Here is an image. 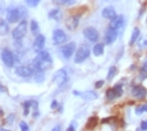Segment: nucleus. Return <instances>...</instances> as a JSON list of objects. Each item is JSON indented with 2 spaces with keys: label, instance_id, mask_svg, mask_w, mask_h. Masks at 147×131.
Instances as JSON below:
<instances>
[{
  "label": "nucleus",
  "instance_id": "1",
  "mask_svg": "<svg viewBox=\"0 0 147 131\" xmlns=\"http://www.w3.org/2000/svg\"><path fill=\"white\" fill-rule=\"evenodd\" d=\"M35 60L39 62L40 67L45 70V69H50L53 65V60H52V56L50 55V53L46 52V51H40L36 55Z\"/></svg>",
  "mask_w": 147,
  "mask_h": 131
},
{
  "label": "nucleus",
  "instance_id": "2",
  "mask_svg": "<svg viewBox=\"0 0 147 131\" xmlns=\"http://www.w3.org/2000/svg\"><path fill=\"white\" fill-rule=\"evenodd\" d=\"M26 33H27V21L25 19H22L19 22L18 27H16L13 31H12V37H13V39L16 41L22 40L24 38H25Z\"/></svg>",
  "mask_w": 147,
  "mask_h": 131
},
{
  "label": "nucleus",
  "instance_id": "3",
  "mask_svg": "<svg viewBox=\"0 0 147 131\" xmlns=\"http://www.w3.org/2000/svg\"><path fill=\"white\" fill-rule=\"evenodd\" d=\"M91 54V49L87 45H82L80 48L74 54V62L76 63H81L84 62L85 60H87L88 56Z\"/></svg>",
  "mask_w": 147,
  "mask_h": 131
},
{
  "label": "nucleus",
  "instance_id": "4",
  "mask_svg": "<svg viewBox=\"0 0 147 131\" xmlns=\"http://www.w3.org/2000/svg\"><path fill=\"white\" fill-rule=\"evenodd\" d=\"M0 55H1V60H3V62L5 63L6 67L12 68V67L14 66V62H16L14 54L12 53L8 48H4V49H1V53H0Z\"/></svg>",
  "mask_w": 147,
  "mask_h": 131
},
{
  "label": "nucleus",
  "instance_id": "5",
  "mask_svg": "<svg viewBox=\"0 0 147 131\" xmlns=\"http://www.w3.org/2000/svg\"><path fill=\"white\" fill-rule=\"evenodd\" d=\"M53 81H54L55 84H58V86H63V84H65V83L68 81L67 70H66V69H59L57 73H55L54 77H53Z\"/></svg>",
  "mask_w": 147,
  "mask_h": 131
},
{
  "label": "nucleus",
  "instance_id": "6",
  "mask_svg": "<svg viewBox=\"0 0 147 131\" xmlns=\"http://www.w3.org/2000/svg\"><path fill=\"white\" fill-rule=\"evenodd\" d=\"M82 34H84V37L91 42H96L100 38L99 37V32H98L95 28H93V27H86L82 31Z\"/></svg>",
  "mask_w": 147,
  "mask_h": 131
},
{
  "label": "nucleus",
  "instance_id": "7",
  "mask_svg": "<svg viewBox=\"0 0 147 131\" xmlns=\"http://www.w3.org/2000/svg\"><path fill=\"white\" fill-rule=\"evenodd\" d=\"M6 18H7L8 23H16V22H18L21 19L18 7H11V8H8L7 13H6Z\"/></svg>",
  "mask_w": 147,
  "mask_h": 131
},
{
  "label": "nucleus",
  "instance_id": "8",
  "mask_svg": "<svg viewBox=\"0 0 147 131\" xmlns=\"http://www.w3.org/2000/svg\"><path fill=\"white\" fill-rule=\"evenodd\" d=\"M122 88H121V84H117L115 87H113L112 89H108L107 92H106V97L108 101H113L120 96H122Z\"/></svg>",
  "mask_w": 147,
  "mask_h": 131
},
{
  "label": "nucleus",
  "instance_id": "9",
  "mask_svg": "<svg viewBox=\"0 0 147 131\" xmlns=\"http://www.w3.org/2000/svg\"><path fill=\"white\" fill-rule=\"evenodd\" d=\"M76 42H69L67 45H65L63 48H61V54H63V57L66 59V60H68V59H71L73 56V54H74L76 52Z\"/></svg>",
  "mask_w": 147,
  "mask_h": 131
},
{
  "label": "nucleus",
  "instance_id": "10",
  "mask_svg": "<svg viewBox=\"0 0 147 131\" xmlns=\"http://www.w3.org/2000/svg\"><path fill=\"white\" fill-rule=\"evenodd\" d=\"M16 74L20 77L28 78V77L33 76V69H32V67H28V66H19L16 68Z\"/></svg>",
  "mask_w": 147,
  "mask_h": 131
},
{
  "label": "nucleus",
  "instance_id": "11",
  "mask_svg": "<svg viewBox=\"0 0 147 131\" xmlns=\"http://www.w3.org/2000/svg\"><path fill=\"white\" fill-rule=\"evenodd\" d=\"M118 38V31L112 28V27H108V29L106 31V34H105V42L107 45H112Z\"/></svg>",
  "mask_w": 147,
  "mask_h": 131
},
{
  "label": "nucleus",
  "instance_id": "12",
  "mask_svg": "<svg viewBox=\"0 0 147 131\" xmlns=\"http://www.w3.org/2000/svg\"><path fill=\"white\" fill-rule=\"evenodd\" d=\"M67 39V35L65 34L64 31L61 29H54L53 31V41L57 43V45H61L64 43Z\"/></svg>",
  "mask_w": 147,
  "mask_h": 131
},
{
  "label": "nucleus",
  "instance_id": "13",
  "mask_svg": "<svg viewBox=\"0 0 147 131\" xmlns=\"http://www.w3.org/2000/svg\"><path fill=\"white\" fill-rule=\"evenodd\" d=\"M124 23H125V18L122 17V15H117L114 19L111 20V23H109V27H112L117 31L121 29L122 26H124Z\"/></svg>",
  "mask_w": 147,
  "mask_h": 131
},
{
  "label": "nucleus",
  "instance_id": "14",
  "mask_svg": "<svg viewBox=\"0 0 147 131\" xmlns=\"http://www.w3.org/2000/svg\"><path fill=\"white\" fill-rule=\"evenodd\" d=\"M132 95L136 98H144L146 97V95H147V90L146 88H144L142 86H136V87H133L132 88Z\"/></svg>",
  "mask_w": 147,
  "mask_h": 131
},
{
  "label": "nucleus",
  "instance_id": "15",
  "mask_svg": "<svg viewBox=\"0 0 147 131\" xmlns=\"http://www.w3.org/2000/svg\"><path fill=\"white\" fill-rule=\"evenodd\" d=\"M101 15H102V18H105L107 20H112V19H114L117 17V12L112 6H107V7H105L102 9Z\"/></svg>",
  "mask_w": 147,
  "mask_h": 131
},
{
  "label": "nucleus",
  "instance_id": "16",
  "mask_svg": "<svg viewBox=\"0 0 147 131\" xmlns=\"http://www.w3.org/2000/svg\"><path fill=\"white\" fill-rule=\"evenodd\" d=\"M45 37L42 34H38L35 35V40H34V49L35 51H42L44 49V46H45Z\"/></svg>",
  "mask_w": 147,
  "mask_h": 131
},
{
  "label": "nucleus",
  "instance_id": "17",
  "mask_svg": "<svg viewBox=\"0 0 147 131\" xmlns=\"http://www.w3.org/2000/svg\"><path fill=\"white\" fill-rule=\"evenodd\" d=\"M79 19H80L79 15H73V17H71V18L66 21V26H67V28H68L69 31L76 29V28L78 27V25H79Z\"/></svg>",
  "mask_w": 147,
  "mask_h": 131
},
{
  "label": "nucleus",
  "instance_id": "18",
  "mask_svg": "<svg viewBox=\"0 0 147 131\" xmlns=\"http://www.w3.org/2000/svg\"><path fill=\"white\" fill-rule=\"evenodd\" d=\"M48 18L52 19V20H55V21H60L63 19V12H61L59 8H54L48 13Z\"/></svg>",
  "mask_w": 147,
  "mask_h": 131
},
{
  "label": "nucleus",
  "instance_id": "19",
  "mask_svg": "<svg viewBox=\"0 0 147 131\" xmlns=\"http://www.w3.org/2000/svg\"><path fill=\"white\" fill-rule=\"evenodd\" d=\"M44 69H40V68H36V69H33V76H34V80L38 82V83H41L45 78V74H44Z\"/></svg>",
  "mask_w": 147,
  "mask_h": 131
},
{
  "label": "nucleus",
  "instance_id": "20",
  "mask_svg": "<svg viewBox=\"0 0 147 131\" xmlns=\"http://www.w3.org/2000/svg\"><path fill=\"white\" fill-rule=\"evenodd\" d=\"M80 96L86 101H93V100L98 98V92H95L93 90H88V91H85L84 94H80Z\"/></svg>",
  "mask_w": 147,
  "mask_h": 131
},
{
  "label": "nucleus",
  "instance_id": "21",
  "mask_svg": "<svg viewBox=\"0 0 147 131\" xmlns=\"http://www.w3.org/2000/svg\"><path fill=\"white\" fill-rule=\"evenodd\" d=\"M9 32V26H8V22L4 19L0 18V35H7Z\"/></svg>",
  "mask_w": 147,
  "mask_h": 131
},
{
  "label": "nucleus",
  "instance_id": "22",
  "mask_svg": "<svg viewBox=\"0 0 147 131\" xmlns=\"http://www.w3.org/2000/svg\"><path fill=\"white\" fill-rule=\"evenodd\" d=\"M31 106H35V108H38V102L35 101H26L24 103V115L27 116L30 114V109Z\"/></svg>",
  "mask_w": 147,
  "mask_h": 131
},
{
  "label": "nucleus",
  "instance_id": "23",
  "mask_svg": "<svg viewBox=\"0 0 147 131\" xmlns=\"http://www.w3.org/2000/svg\"><path fill=\"white\" fill-rule=\"evenodd\" d=\"M139 37H140V31H139V28H138V27H134V28H133V31H132L131 40H129V45L132 46V45L136 43V42L138 41Z\"/></svg>",
  "mask_w": 147,
  "mask_h": 131
},
{
  "label": "nucleus",
  "instance_id": "24",
  "mask_svg": "<svg viewBox=\"0 0 147 131\" xmlns=\"http://www.w3.org/2000/svg\"><path fill=\"white\" fill-rule=\"evenodd\" d=\"M105 52V46L104 43H96L94 47H93V54L95 56H101Z\"/></svg>",
  "mask_w": 147,
  "mask_h": 131
},
{
  "label": "nucleus",
  "instance_id": "25",
  "mask_svg": "<svg viewBox=\"0 0 147 131\" xmlns=\"http://www.w3.org/2000/svg\"><path fill=\"white\" fill-rule=\"evenodd\" d=\"M98 124V118L94 116V117H90L88 121H87V124H86V129H93L95 128Z\"/></svg>",
  "mask_w": 147,
  "mask_h": 131
},
{
  "label": "nucleus",
  "instance_id": "26",
  "mask_svg": "<svg viewBox=\"0 0 147 131\" xmlns=\"http://www.w3.org/2000/svg\"><path fill=\"white\" fill-rule=\"evenodd\" d=\"M146 46H147V35L139 37V39H138V47H139V49H144Z\"/></svg>",
  "mask_w": 147,
  "mask_h": 131
},
{
  "label": "nucleus",
  "instance_id": "27",
  "mask_svg": "<svg viewBox=\"0 0 147 131\" xmlns=\"http://www.w3.org/2000/svg\"><path fill=\"white\" fill-rule=\"evenodd\" d=\"M31 31H32V33L34 35H38V33H39V23L36 22L35 20L31 21Z\"/></svg>",
  "mask_w": 147,
  "mask_h": 131
},
{
  "label": "nucleus",
  "instance_id": "28",
  "mask_svg": "<svg viewBox=\"0 0 147 131\" xmlns=\"http://www.w3.org/2000/svg\"><path fill=\"white\" fill-rule=\"evenodd\" d=\"M117 71H118V69H117V67H115V66H113V67L109 68V70H108V74H107V80H112V78L115 76Z\"/></svg>",
  "mask_w": 147,
  "mask_h": 131
},
{
  "label": "nucleus",
  "instance_id": "29",
  "mask_svg": "<svg viewBox=\"0 0 147 131\" xmlns=\"http://www.w3.org/2000/svg\"><path fill=\"white\" fill-rule=\"evenodd\" d=\"M144 112H147V103L146 104H142V105H139L136 108V114L137 115H141Z\"/></svg>",
  "mask_w": 147,
  "mask_h": 131
},
{
  "label": "nucleus",
  "instance_id": "30",
  "mask_svg": "<svg viewBox=\"0 0 147 131\" xmlns=\"http://www.w3.org/2000/svg\"><path fill=\"white\" fill-rule=\"evenodd\" d=\"M53 3L58 5H72L74 4V0H53Z\"/></svg>",
  "mask_w": 147,
  "mask_h": 131
},
{
  "label": "nucleus",
  "instance_id": "31",
  "mask_svg": "<svg viewBox=\"0 0 147 131\" xmlns=\"http://www.w3.org/2000/svg\"><path fill=\"white\" fill-rule=\"evenodd\" d=\"M18 9H19V13H20L21 19H25L27 17V8H25L24 6H19Z\"/></svg>",
  "mask_w": 147,
  "mask_h": 131
},
{
  "label": "nucleus",
  "instance_id": "32",
  "mask_svg": "<svg viewBox=\"0 0 147 131\" xmlns=\"http://www.w3.org/2000/svg\"><path fill=\"white\" fill-rule=\"evenodd\" d=\"M26 4L30 7H36L40 4V0H26Z\"/></svg>",
  "mask_w": 147,
  "mask_h": 131
},
{
  "label": "nucleus",
  "instance_id": "33",
  "mask_svg": "<svg viewBox=\"0 0 147 131\" xmlns=\"http://www.w3.org/2000/svg\"><path fill=\"white\" fill-rule=\"evenodd\" d=\"M14 120H16V116L13 115V114H11L8 117H7V120H6V123L7 124H9V125H12L14 123Z\"/></svg>",
  "mask_w": 147,
  "mask_h": 131
},
{
  "label": "nucleus",
  "instance_id": "34",
  "mask_svg": "<svg viewBox=\"0 0 147 131\" xmlns=\"http://www.w3.org/2000/svg\"><path fill=\"white\" fill-rule=\"evenodd\" d=\"M19 126H20V129H21L22 131H28V130H30V126H28L27 123H25V122H20Z\"/></svg>",
  "mask_w": 147,
  "mask_h": 131
},
{
  "label": "nucleus",
  "instance_id": "35",
  "mask_svg": "<svg viewBox=\"0 0 147 131\" xmlns=\"http://www.w3.org/2000/svg\"><path fill=\"white\" fill-rule=\"evenodd\" d=\"M76 128H77V123H76V122H72L71 125L67 128V131H74Z\"/></svg>",
  "mask_w": 147,
  "mask_h": 131
},
{
  "label": "nucleus",
  "instance_id": "36",
  "mask_svg": "<svg viewBox=\"0 0 147 131\" xmlns=\"http://www.w3.org/2000/svg\"><path fill=\"white\" fill-rule=\"evenodd\" d=\"M140 129H141V130H144V131H146V130H147V120H145V121H142V122H141Z\"/></svg>",
  "mask_w": 147,
  "mask_h": 131
},
{
  "label": "nucleus",
  "instance_id": "37",
  "mask_svg": "<svg viewBox=\"0 0 147 131\" xmlns=\"http://www.w3.org/2000/svg\"><path fill=\"white\" fill-rule=\"evenodd\" d=\"M104 83H105V81H104V80L98 81V82L95 83V88H101V87L104 86Z\"/></svg>",
  "mask_w": 147,
  "mask_h": 131
},
{
  "label": "nucleus",
  "instance_id": "38",
  "mask_svg": "<svg viewBox=\"0 0 147 131\" xmlns=\"http://www.w3.org/2000/svg\"><path fill=\"white\" fill-rule=\"evenodd\" d=\"M141 71L142 73H147V61H145L141 66Z\"/></svg>",
  "mask_w": 147,
  "mask_h": 131
},
{
  "label": "nucleus",
  "instance_id": "39",
  "mask_svg": "<svg viewBox=\"0 0 147 131\" xmlns=\"http://www.w3.org/2000/svg\"><path fill=\"white\" fill-rule=\"evenodd\" d=\"M6 91H7V88L0 83V94H1V92H6Z\"/></svg>",
  "mask_w": 147,
  "mask_h": 131
},
{
  "label": "nucleus",
  "instance_id": "40",
  "mask_svg": "<svg viewBox=\"0 0 147 131\" xmlns=\"http://www.w3.org/2000/svg\"><path fill=\"white\" fill-rule=\"evenodd\" d=\"M57 106H58V101H52V104H51V108L52 109H54V108H57Z\"/></svg>",
  "mask_w": 147,
  "mask_h": 131
},
{
  "label": "nucleus",
  "instance_id": "41",
  "mask_svg": "<svg viewBox=\"0 0 147 131\" xmlns=\"http://www.w3.org/2000/svg\"><path fill=\"white\" fill-rule=\"evenodd\" d=\"M59 129H60V125H58V126H55V128H54L53 130H59Z\"/></svg>",
  "mask_w": 147,
  "mask_h": 131
},
{
  "label": "nucleus",
  "instance_id": "42",
  "mask_svg": "<svg viewBox=\"0 0 147 131\" xmlns=\"http://www.w3.org/2000/svg\"><path fill=\"white\" fill-rule=\"evenodd\" d=\"M0 115H4V111H3V109L0 108Z\"/></svg>",
  "mask_w": 147,
  "mask_h": 131
},
{
  "label": "nucleus",
  "instance_id": "43",
  "mask_svg": "<svg viewBox=\"0 0 147 131\" xmlns=\"http://www.w3.org/2000/svg\"><path fill=\"white\" fill-rule=\"evenodd\" d=\"M0 130H3V129H1V126H0Z\"/></svg>",
  "mask_w": 147,
  "mask_h": 131
}]
</instances>
